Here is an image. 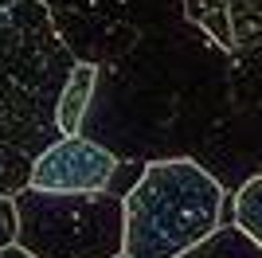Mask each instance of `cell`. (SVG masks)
Returning a JSON list of instances; mask_svg holds the SVG:
<instances>
[{"label": "cell", "instance_id": "obj_11", "mask_svg": "<svg viewBox=\"0 0 262 258\" xmlns=\"http://www.w3.org/2000/svg\"><path fill=\"white\" fill-rule=\"evenodd\" d=\"M32 172H35V157H28L24 149L0 141V196L16 200L20 192L32 188Z\"/></svg>", "mask_w": 262, "mask_h": 258}, {"label": "cell", "instance_id": "obj_8", "mask_svg": "<svg viewBox=\"0 0 262 258\" xmlns=\"http://www.w3.org/2000/svg\"><path fill=\"white\" fill-rule=\"evenodd\" d=\"M188 20L211 32L231 55L262 47V0H184Z\"/></svg>", "mask_w": 262, "mask_h": 258}, {"label": "cell", "instance_id": "obj_7", "mask_svg": "<svg viewBox=\"0 0 262 258\" xmlns=\"http://www.w3.org/2000/svg\"><path fill=\"white\" fill-rule=\"evenodd\" d=\"M118 157L110 149H102L98 141L90 137H63L59 145L35 161L32 172V188H43V192H106L114 172H118Z\"/></svg>", "mask_w": 262, "mask_h": 258}, {"label": "cell", "instance_id": "obj_15", "mask_svg": "<svg viewBox=\"0 0 262 258\" xmlns=\"http://www.w3.org/2000/svg\"><path fill=\"white\" fill-rule=\"evenodd\" d=\"M0 258H32L24 247H8V250H0Z\"/></svg>", "mask_w": 262, "mask_h": 258}, {"label": "cell", "instance_id": "obj_10", "mask_svg": "<svg viewBox=\"0 0 262 258\" xmlns=\"http://www.w3.org/2000/svg\"><path fill=\"white\" fill-rule=\"evenodd\" d=\"M180 258H262V247L239 223H223L219 231H211L204 243H196Z\"/></svg>", "mask_w": 262, "mask_h": 258}, {"label": "cell", "instance_id": "obj_3", "mask_svg": "<svg viewBox=\"0 0 262 258\" xmlns=\"http://www.w3.org/2000/svg\"><path fill=\"white\" fill-rule=\"evenodd\" d=\"M227 188L200 161H153L125 196V254L180 258L223 227Z\"/></svg>", "mask_w": 262, "mask_h": 258}, {"label": "cell", "instance_id": "obj_4", "mask_svg": "<svg viewBox=\"0 0 262 258\" xmlns=\"http://www.w3.org/2000/svg\"><path fill=\"white\" fill-rule=\"evenodd\" d=\"M16 247L32 258H118L125 254V200L114 192H43L16 196Z\"/></svg>", "mask_w": 262, "mask_h": 258}, {"label": "cell", "instance_id": "obj_2", "mask_svg": "<svg viewBox=\"0 0 262 258\" xmlns=\"http://www.w3.org/2000/svg\"><path fill=\"white\" fill-rule=\"evenodd\" d=\"M75 71L78 59L43 0H20L0 12V141L35 161L59 145V106Z\"/></svg>", "mask_w": 262, "mask_h": 258}, {"label": "cell", "instance_id": "obj_17", "mask_svg": "<svg viewBox=\"0 0 262 258\" xmlns=\"http://www.w3.org/2000/svg\"><path fill=\"white\" fill-rule=\"evenodd\" d=\"M118 258H129V254H118Z\"/></svg>", "mask_w": 262, "mask_h": 258}, {"label": "cell", "instance_id": "obj_13", "mask_svg": "<svg viewBox=\"0 0 262 258\" xmlns=\"http://www.w3.org/2000/svg\"><path fill=\"white\" fill-rule=\"evenodd\" d=\"M145 168H149V161H121V164H118V172H114V180H110V188H106V192H114V196H121V200H125V196H129L133 188L141 184Z\"/></svg>", "mask_w": 262, "mask_h": 258}, {"label": "cell", "instance_id": "obj_5", "mask_svg": "<svg viewBox=\"0 0 262 258\" xmlns=\"http://www.w3.org/2000/svg\"><path fill=\"white\" fill-rule=\"evenodd\" d=\"M78 63L106 67L149 32L188 20L184 0H43Z\"/></svg>", "mask_w": 262, "mask_h": 258}, {"label": "cell", "instance_id": "obj_12", "mask_svg": "<svg viewBox=\"0 0 262 258\" xmlns=\"http://www.w3.org/2000/svg\"><path fill=\"white\" fill-rule=\"evenodd\" d=\"M235 223L262 247V172L235 192Z\"/></svg>", "mask_w": 262, "mask_h": 258}, {"label": "cell", "instance_id": "obj_6", "mask_svg": "<svg viewBox=\"0 0 262 258\" xmlns=\"http://www.w3.org/2000/svg\"><path fill=\"white\" fill-rule=\"evenodd\" d=\"M196 161L227 188V196L262 172V47L231 55L227 114Z\"/></svg>", "mask_w": 262, "mask_h": 258}, {"label": "cell", "instance_id": "obj_1", "mask_svg": "<svg viewBox=\"0 0 262 258\" xmlns=\"http://www.w3.org/2000/svg\"><path fill=\"white\" fill-rule=\"evenodd\" d=\"M231 98V51L196 20L149 32L98 67L82 137L118 161H196Z\"/></svg>", "mask_w": 262, "mask_h": 258}, {"label": "cell", "instance_id": "obj_9", "mask_svg": "<svg viewBox=\"0 0 262 258\" xmlns=\"http://www.w3.org/2000/svg\"><path fill=\"white\" fill-rule=\"evenodd\" d=\"M94 86H98V67L78 63V71L71 75V82L63 90V106H59V129H63V137H78L82 133V118H86V110H90Z\"/></svg>", "mask_w": 262, "mask_h": 258}, {"label": "cell", "instance_id": "obj_16", "mask_svg": "<svg viewBox=\"0 0 262 258\" xmlns=\"http://www.w3.org/2000/svg\"><path fill=\"white\" fill-rule=\"evenodd\" d=\"M12 4H20V0H0V12H8Z\"/></svg>", "mask_w": 262, "mask_h": 258}, {"label": "cell", "instance_id": "obj_14", "mask_svg": "<svg viewBox=\"0 0 262 258\" xmlns=\"http://www.w3.org/2000/svg\"><path fill=\"white\" fill-rule=\"evenodd\" d=\"M16 235H20V211H16V200L0 196V250L16 247Z\"/></svg>", "mask_w": 262, "mask_h": 258}]
</instances>
